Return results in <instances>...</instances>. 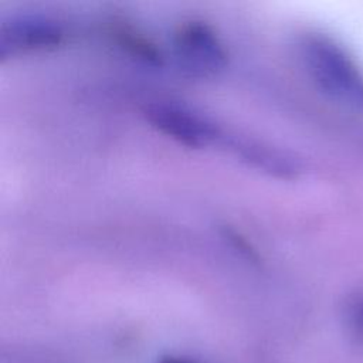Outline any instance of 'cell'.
Masks as SVG:
<instances>
[{"mask_svg": "<svg viewBox=\"0 0 363 363\" xmlns=\"http://www.w3.org/2000/svg\"><path fill=\"white\" fill-rule=\"evenodd\" d=\"M235 149L240 156L244 157L248 163L258 169L269 172L271 174L291 177L298 170L296 163H294L288 156L271 147H265L259 143L238 142L235 143Z\"/></svg>", "mask_w": 363, "mask_h": 363, "instance_id": "5", "label": "cell"}, {"mask_svg": "<svg viewBox=\"0 0 363 363\" xmlns=\"http://www.w3.org/2000/svg\"><path fill=\"white\" fill-rule=\"evenodd\" d=\"M302 58L315 85L336 102L363 108V75L333 41L312 35L302 44Z\"/></svg>", "mask_w": 363, "mask_h": 363, "instance_id": "1", "label": "cell"}, {"mask_svg": "<svg viewBox=\"0 0 363 363\" xmlns=\"http://www.w3.org/2000/svg\"><path fill=\"white\" fill-rule=\"evenodd\" d=\"M345 322L349 332L363 342V295L349 299L345 306Z\"/></svg>", "mask_w": 363, "mask_h": 363, "instance_id": "6", "label": "cell"}, {"mask_svg": "<svg viewBox=\"0 0 363 363\" xmlns=\"http://www.w3.org/2000/svg\"><path fill=\"white\" fill-rule=\"evenodd\" d=\"M177 67L189 77L210 78L227 64V52L214 30L201 21L182 24L172 43Z\"/></svg>", "mask_w": 363, "mask_h": 363, "instance_id": "2", "label": "cell"}, {"mask_svg": "<svg viewBox=\"0 0 363 363\" xmlns=\"http://www.w3.org/2000/svg\"><path fill=\"white\" fill-rule=\"evenodd\" d=\"M62 38V26L48 16H10L0 23V58L54 48Z\"/></svg>", "mask_w": 363, "mask_h": 363, "instance_id": "4", "label": "cell"}, {"mask_svg": "<svg viewBox=\"0 0 363 363\" xmlns=\"http://www.w3.org/2000/svg\"><path fill=\"white\" fill-rule=\"evenodd\" d=\"M145 116L156 130L187 147H204L218 138L210 119L179 102H152L145 108Z\"/></svg>", "mask_w": 363, "mask_h": 363, "instance_id": "3", "label": "cell"}, {"mask_svg": "<svg viewBox=\"0 0 363 363\" xmlns=\"http://www.w3.org/2000/svg\"><path fill=\"white\" fill-rule=\"evenodd\" d=\"M159 363H196L193 360H189V359H184V357H176V356H167V357H163Z\"/></svg>", "mask_w": 363, "mask_h": 363, "instance_id": "7", "label": "cell"}]
</instances>
